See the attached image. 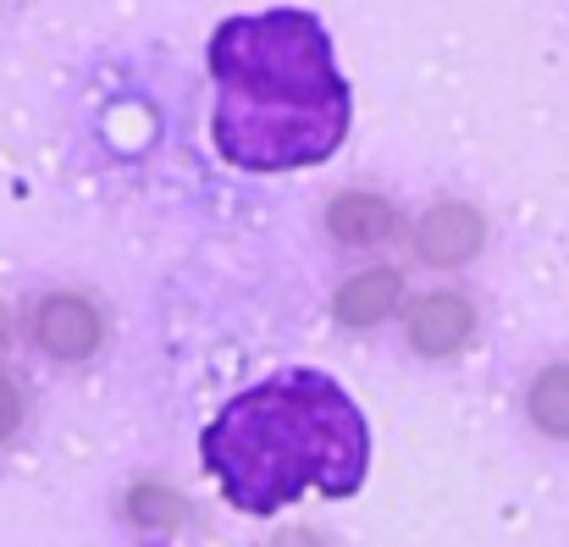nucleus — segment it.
Segmentation results:
<instances>
[{"instance_id":"10","label":"nucleus","mask_w":569,"mask_h":547,"mask_svg":"<svg viewBox=\"0 0 569 547\" xmlns=\"http://www.w3.org/2000/svg\"><path fill=\"white\" fill-rule=\"evenodd\" d=\"M178 515H183V504H178V498H167V493H156V487H139V493H133V520L172 526Z\"/></svg>"},{"instance_id":"12","label":"nucleus","mask_w":569,"mask_h":547,"mask_svg":"<svg viewBox=\"0 0 569 547\" xmlns=\"http://www.w3.org/2000/svg\"><path fill=\"white\" fill-rule=\"evenodd\" d=\"M11 338H17V321H11V310L0 305V355L11 349Z\"/></svg>"},{"instance_id":"4","label":"nucleus","mask_w":569,"mask_h":547,"mask_svg":"<svg viewBox=\"0 0 569 547\" xmlns=\"http://www.w3.org/2000/svg\"><path fill=\"white\" fill-rule=\"evenodd\" d=\"M476 332H481L476 299L459 288H431V294L409 299V310H403V338L420 360H453L476 344Z\"/></svg>"},{"instance_id":"2","label":"nucleus","mask_w":569,"mask_h":547,"mask_svg":"<svg viewBox=\"0 0 569 547\" xmlns=\"http://www.w3.org/2000/svg\"><path fill=\"white\" fill-rule=\"evenodd\" d=\"M199 459L238 515H277L305 493L355 498L371 470V426L327 370H277L199 437Z\"/></svg>"},{"instance_id":"11","label":"nucleus","mask_w":569,"mask_h":547,"mask_svg":"<svg viewBox=\"0 0 569 547\" xmlns=\"http://www.w3.org/2000/svg\"><path fill=\"white\" fill-rule=\"evenodd\" d=\"M271 547H327V543H321L316 531H282V537H277Z\"/></svg>"},{"instance_id":"1","label":"nucleus","mask_w":569,"mask_h":547,"mask_svg":"<svg viewBox=\"0 0 569 547\" xmlns=\"http://www.w3.org/2000/svg\"><path fill=\"white\" fill-rule=\"evenodd\" d=\"M216 150L249 172L327 161L349 133V83L310 11L232 17L210 39Z\"/></svg>"},{"instance_id":"3","label":"nucleus","mask_w":569,"mask_h":547,"mask_svg":"<svg viewBox=\"0 0 569 547\" xmlns=\"http://www.w3.org/2000/svg\"><path fill=\"white\" fill-rule=\"evenodd\" d=\"M33 349L56 365H83L106 349V310L78 294V288H56L33 305Z\"/></svg>"},{"instance_id":"5","label":"nucleus","mask_w":569,"mask_h":547,"mask_svg":"<svg viewBox=\"0 0 569 547\" xmlns=\"http://www.w3.org/2000/svg\"><path fill=\"white\" fill-rule=\"evenodd\" d=\"M409 238H415V255H420L426 266L459 271V266H470V260L487 249V216H481L476 205H465V199H442V205H431V210L409 227Z\"/></svg>"},{"instance_id":"9","label":"nucleus","mask_w":569,"mask_h":547,"mask_svg":"<svg viewBox=\"0 0 569 547\" xmlns=\"http://www.w3.org/2000/svg\"><path fill=\"white\" fill-rule=\"evenodd\" d=\"M22 420H28V398H22V387L0 370V442H11V437L22 431Z\"/></svg>"},{"instance_id":"6","label":"nucleus","mask_w":569,"mask_h":547,"mask_svg":"<svg viewBox=\"0 0 569 547\" xmlns=\"http://www.w3.org/2000/svg\"><path fill=\"white\" fill-rule=\"evenodd\" d=\"M398 305H403V277H398L392 266H371V271H360V277H349V282L338 288L332 316H338L349 332H371V327L398 316Z\"/></svg>"},{"instance_id":"7","label":"nucleus","mask_w":569,"mask_h":547,"mask_svg":"<svg viewBox=\"0 0 569 547\" xmlns=\"http://www.w3.org/2000/svg\"><path fill=\"white\" fill-rule=\"evenodd\" d=\"M327 227L349 249H377V243H387L398 232V210L381 193H338L332 210H327Z\"/></svg>"},{"instance_id":"8","label":"nucleus","mask_w":569,"mask_h":547,"mask_svg":"<svg viewBox=\"0 0 569 547\" xmlns=\"http://www.w3.org/2000/svg\"><path fill=\"white\" fill-rule=\"evenodd\" d=\"M526 420L548 442H569V360L542 365L526 387Z\"/></svg>"}]
</instances>
